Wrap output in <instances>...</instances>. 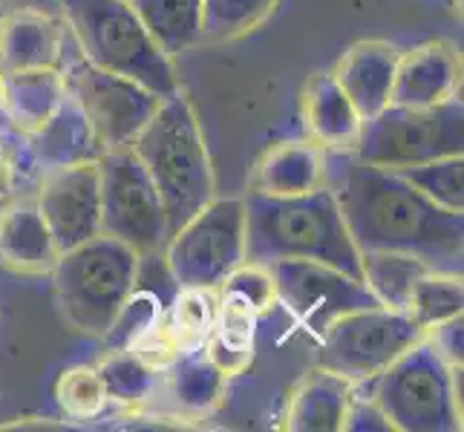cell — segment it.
I'll use <instances>...</instances> for the list:
<instances>
[{
	"instance_id": "60d3db41",
	"label": "cell",
	"mask_w": 464,
	"mask_h": 432,
	"mask_svg": "<svg viewBox=\"0 0 464 432\" xmlns=\"http://www.w3.org/2000/svg\"><path fill=\"white\" fill-rule=\"evenodd\" d=\"M0 4H4V0H0Z\"/></svg>"
},
{
	"instance_id": "d6986e66",
	"label": "cell",
	"mask_w": 464,
	"mask_h": 432,
	"mask_svg": "<svg viewBox=\"0 0 464 432\" xmlns=\"http://www.w3.org/2000/svg\"><path fill=\"white\" fill-rule=\"evenodd\" d=\"M398 53L401 50L387 41H358L332 70V78L363 121L378 116L390 104Z\"/></svg>"
},
{
	"instance_id": "5b68a950",
	"label": "cell",
	"mask_w": 464,
	"mask_h": 432,
	"mask_svg": "<svg viewBox=\"0 0 464 432\" xmlns=\"http://www.w3.org/2000/svg\"><path fill=\"white\" fill-rule=\"evenodd\" d=\"M139 268V254L107 234L61 251L50 274L63 320L78 334L102 341L136 288Z\"/></svg>"
},
{
	"instance_id": "484cf974",
	"label": "cell",
	"mask_w": 464,
	"mask_h": 432,
	"mask_svg": "<svg viewBox=\"0 0 464 432\" xmlns=\"http://www.w3.org/2000/svg\"><path fill=\"white\" fill-rule=\"evenodd\" d=\"M130 6L168 55H179L199 43L202 0H130Z\"/></svg>"
},
{
	"instance_id": "4316f807",
	"label": "cell",
	"mask_w": 464,
	"mask_h": 432,
	"mask_svg": "<svg viewBox=\"0 0 464 432\" xmlns=\"http://www.w3.org/2000/svg\"><path fill=\"white\" fill-rule=\"evenodd\" d=\"M424 271H430V265L410 257V254H398V251H363L361 254L363 285L370 288L372 297L387 309H398V312L404 309L412 283L419 280Z\"/></svg>"
},
{
	"instance_id": "d4e9b609",
	"label": "cell",
	"mask_w": 464,
	"mask_h": 432,
	"mask_svg": "<svg viewBox=\"0 0 464 432\" xmlns=\"http://www.w3.org/2000/svg\"><path fill=\"white\" fill-rule=\"evenodd\" d=\"M219 309V294L217 288H199V285H176V294L162 312L159 323L165 331L179 343L185 355L202 351L208 334L214 329Z\"/></svg>"
},
{
	"instance_id": "9a60e30c",
	"label": "cell",
	"mask_w": 464,
	"mask_h": 432,
	"mask_svg": "<svg viewBox=\"0 0 464 432\" xmlns=\"http://www.w3.org/2000/svg\"><path fill=\"white\" fill-rule=\"evenodd\" d=\"M18 144H21V162L38 176L95 162L102 156V148L92 136L87 116L70 95L38 130L18 136Z\"/></svg>"
},
{
	"instance_id": "74e56055",
	"label": "cell",
	"mask_w": 464,
	"mask_h": 432,
	"mask_svg": "<svg viewBox=\"0 0 464 432\" xmlns=\"http://www.w3.org/2000/svg\"><path fill=\"white\" fill-rule=\"evenodd\" d=\"M14 194V153H12V141L4 136V127H0V197H12Z\"/></svg>"
},
{
	"instance_id": "52a82bcc",
	"label": "cell",
	"mask_w": 464,
	"mask_h": 432,
	"mask_svg": "<svg viewBox=\"0 0 464 432\" xmlns=\"http://www.w3.org/2000/svg\"><path fill=\"white\" fill-rule=\"evenodd\" d=\"M352 153L366 165L387 170H404L441 156L464 153L461 99L436 107L387 104L378 116L363 121Z\"/></svg>"
},
{
	"instance_id": "836d02e7",
	"label": "cell",
	"mask_w": 464,
	"mask_h": 432,
	"mask_svg": "<svg viewBox=\"0 0 464 432\" xmlns=\"http://www.w3.org/2000/svg\"><path fill=\"white\" fill-rule=\"evenodd\" d=\"M217 292L239 297L257 314H266L277 302V288H275V280H271V271L268 265H257V263L237 265Z\"/></svg>"
},
{
	"instance_id": "8992f818",
	"label": "cell",
	"mask_w": 464,
	"mask_h": 432,
	"mask_svg": "<svg viewBox=\"0 0 464 432\" xmlns=\"http://www.w3.org/2000/svg\"><path fill=\"white\" fill-rule=\"evenodd\" d=\"M370 398L392 429H461V366H447L424 334L370 380Z\"/></svg>"
},
{
	"instance_id": "9c48e42d",
	"label": "cell",
	"mask_w": 464,
	"mask_h": 432,
	"mask_svg": "<svg viewBox=\"0 0 464 432\" xmlns=\"http://www.w3.org/2000/svg\"><path fill=\"white\" fill-rule=\"evenodd\" d=\"M102 185V234L133 248L141 260L168 243V216L148 168L130 148L104 150L99 158Z\"/></svg>"
},
{
	"instance_id": "4dcf8cb0",
	"label": "cell",
	"mask_w": 464,
	"mask_h": 432,
	"mask_svg": "<svg viewBox=\"0 0 464 432\" xmlns=\"http://www.w3.org/2000/svg\"><path fill=\"white\" fill-rule=\"evenodd\" d=\"M55 404L70 421H95L102 418L110 407V395L102 380L99 366L75 363L61 370L55 378Z\"/></svg>"
},
{
	"instance_id": "5bb4252c",
	"label": "cell",
	"mask_w": 464,
	"mask_h": 432,
	"mask_svg": "<svg viewBox=\"0 0 464 432\" xmlns=\"http://www.w3.org/2000/svg\"><path fill=\"white\" fill-rule=\"evenodd\" d=\"M461 55L447 41H424L398 53L390 104L436 107L459 99Z\"/></svg>"
},
{
	"instance_id": "d590c367",
	"label": "cell",
	"mask_w": 464,
	"mask_h": 432,
	"mask_svg": "<svg viewBox=\"0 0 464 432\" xmlns=\"http://www.w3.org/2000/svg\"><path fill=\"white\" fill-rule=\"evenodd\" d=\"M461 326H464V320H461V314H456V317L444 320V323L424 331V338L439 351V358L447 366H461V334H464Z\"/></svg>"
},
{
	"instance_id": "1f68e13d",
	"label": "cell",
	"mask_w": 464,
	"mask_h": 432,
	"mask_svg": "<svg viewBox=\"0 0 464 432\" xmlns=\"http://www.w3.org/2000/svg\"><path fill=\"white\" fill-rule=\"evenodd\" d=\"M395 173L401 176V179H407L421 197L444 207V211L464 214V158H461V153L441 156V158H433V162L404 168Z\"/></svg>"
},
{
	"instance_id": "e0dca14e",
	"label": "cell",
	"mask_w": 464,
	"mask_h": 432,
	"mask_svg": "<svg viewBox=\"0 0 464 432\" xmlns=\"http://www.w3.org/2000/svg\"><path fill=\"white\" fill-rule=\"evenodd\" d=\"M58 245L32 197H9L0 214V265L14 274H50L58 263Z\"/></svg>"
},
{
	"instance_id": "d6a6232c",
	"label": "cell",
	"mask_w": 464,
	"mask_h": 432,
	"mask_svg": "<svg viewBox=\"0 0 464 432\" xmlns=\"http://www.w3.org/2000/svg\"><path fill=\"white\" fill-rule=\"evenodd\" d=\"M162 312H165L162 300H159L153 292H141L136 285L102 341L110 349H130L141 334H148L159 320H162Z\"/></svg>"
},
{
	"instance_id": "277c9868",
	"label": "cell",
	"mask_w": 464,
	"mask_h": 432,
	"mask_svg": "<svg viewBox=\"0 0 464 432\" xmlns=\"http://www.w3.org/2000/svg\"><path fill=\"white\" fill-rule=\"evenodd\" d=\"M75 53L92 67L130 78L159 99L182 92L170 55L139 21L130 0H58Z\"/></svg>"
},
{
	"instance_id": "3957f363",
	"label": "cell",
	"mask_w": 464,
	"mask_h": 432,
	"mask_svg": "<svg viewBox=\"0 0 464 432\" xmlns=\"http://www.w3.org/2000/svg\"><path fill=\"white\" fill-rule=\"evenodd\" d=\"M130 150L148 168L165 205L168 236L214 199V170L205 136L182 92L162 99L153 119L141 127Z\"/></svg>"
},
{
	"instance_id": "7a4b0ae2",
	"label": "cell",
	"mask_w": 464,
	"mask_h": 432,
	"mask_svg": "<svg viewBox=\"0 0 464 432\" xmlns=\"http://www.w3.org/2000/svg\"><path fill=\"white\" fill-rule=\"evenodd\" d=\"M246 205V263L271 265L309 260L363 280L361 251L352 243L338 199L329 185L300 197L251 194Z\"/></svg>"
},
{
	"instance_id": "8fae6325",
	"label": "cell",
	"mask_w": 464,
	"mask_h": 432,
	"mask_svg": "<svg viewBox=\"0 0 464 432\" xmlns=\"http://www.w3.org/2000/svg\"><path fill=\"white\" fill-rule=\"evenodd\" d=\"M61 72L67 82V95L87 116L102 153L130 148L139 130L162 104V99L148 87L124 75L92 67L78 53L63 61Z\"/></svg>"
},
{
	"instance_id": "83f0119b",
	"label": "cell",
	"mask_w": 464,
	"mask_h": 432,
	"mask_svg": "<svg viewBox=\"0 0 464 432\" xmlns=\"http://www.w3.org/2000/svg\"><path fill=\"white\" fill-rule=\"evenodd\" d=\"M461 309H464L461 274H453V271H436V268H430V271H424V274L412 283L410 297H407L401 312L421 331H427V329L444 323V320L461 314Z\"/></svg>"
},
{
	"instance_id": "f35d334b",
	"label": "cell",
	"mask_w": 464,
	"mask_h": 432,
	"mask_svg": "<svg viewBox=\"0 0 464 432\" xmlns=\"http://www.w3.org/2000/svg\"><path fill=\"white\" fill-rule=\"evenodd\" d=\"M6 199H9V197H0V214H4V207H6Z\"/></svg>"
},
{
	"instance_id": "ac0fdd59",
	"label": "cell",
	"mask_w": 464,
	"mask_h": 432,
	"mask_svg": "<svg viewBox=\"0 0 464 432\" xmlns=\"http://www.w3.org/2000/svg\"><path fill=\"white\" fill-rule=\"evenodd\" d=\"M329 182L326 150L312 139H283L260 156L251 173V194L300 197Z\"/></svg>"
},
{
	"instance_id": "7402d4cb",
	"label": "cell",
	"mask_w": 464,
	"mask_h": 432,
	"mask_svg": "<svg viewBox=\"0 0 464 432\" xmlns=\"http://www.w3.org/2000/svg\"><path fill=\"white\" fill-rule=\"evenodd\" d=\"M67 99L61 70H26L0 75V113L12 133L26 136L50 119Z\"/></svg>"
},
{
	"instance_id": "f1b7e54d",
	"label": "cell",
	"mask_w": 464,
	"mask_h": 432,
	"mask_svg": "<svg viewBox=\"0 0 464 432\" xmlns=\"http://www.w3.org/2000/svg\"><path fill=\"white\" fill-rule=\"evenodd\" d=\"M95 366L102 372L110 404L139 407L148 404L162 389V375L153 372L148 363H141L133 349H110Z\"/></svg>"
},
{
	"instance_id": "30bf717a",
	"label": "cell",
	"mask_w": 464,
	"mask_h": 432,
	"mask_svg": "<svg viewBox=\"0 0 464 432\" xmlns=\"http://www.w3.org/2000/svg\"><path fill=\"white\" fill-rule=\"evenodd\" d=\"M421 334L424 331L398 309L370 306L346 312L317 338V366L343 375L358 387L378 378Z\"/></svg>"
},
{
	"instance_id": "44dd1931",
	"label": "cell",
	"mask_w": 464,
	"mask_h": 432,
	"mask_svg": "<svg viewBox=\"0 0 464 432\" xmlns=\"http://www.w3.org/2000/svg\"><path fill=\"white\" fill-rule=\"evenodd\" d=\"M355 383L324 366L303 378L283 412V429L289 432H343V421Z\"/></svg>"
},
{
	"instance_id": "603a6c76",
	"label": "cell",
	"mask_w": 464,
	"mask_h": 432,
	"mask_svg": "<svg viewBox=\"0 0 464 432\" xmlns=\"http://www.w3.org/2000/svg\"><path fill=\"white\" fill-rule=\"evenodd\" d=\"M219 309L214 329L202 346V355L211 360L228 380L243 375L257 355V312L234 294L217 292Z\"/></svg>"
},
{
	"instance_id": "ffe728a7",
	"label": "cell",
	"mask_w": 464,
	"mask_h": 432,
	"mask_svg": "<svg viewBox=\"0 0 464 432\" xmlns=\"http://www.w3.org/2000/svg\"><path fill=\"white\" fill-rule=\"evenodd\" d=\"M300 116L309 139L329 153H352L363 119L343 95L332 72H312L300 92Z\"/></svg>"
},
{
	"instance_id": "4fadbf2b",
	"label": "cell",
	"mask_w": 464,
	"mask_h": 432,
	"mask_svg": "<svg viewBox=\"0 0 464 432\" xmlns=\"http://www.w3.org/2000/svg\"><path fill=\"white\" fill-rule=\"evenodd\" d=\"M41 216L58 251H67L102 234V185L99 165L84 162L41 176L35 190Z\"/></svg>"
},
{
	"instance_id": "8d00e7d4",
	"label": "cell",
	"mask_w": 464,
	"mask_h": 432,
	"mask_svg": "<svg viewBox=\"0 0 464 432\" xmlns=\"http://www.w3.org/2000/svg\"><path fill=\"white\" fill-rule=\"evenodd\" d=\"M343 429L346 432H387L392 427L372 398H358V392H355V398H352V404H349V412H346Z\"/></svg>"
},
{
	"instance_id": "ba28073f",
	"label": "cell",
	"mask_w": 464,
	"mask_h": 432,
	"mask_svg": "<svg viewBox=\"0 0 464 432\" xmlns=\"http://www.w3.org/2000/svg\"><path fill=\"white\" fill-rule=\"evenodd\" d=\"M162 251L176 285L219 288L246 263L243 199H211L168 236Z\"/></svg>"
},
{
	"instance_id": "cb8c5ba5",
	"label": "cell",
	"mask_w": 464,
	"mask_h": 432,
	"mask_svg": "<svg viewBox=\"0 0 464 432\" xmlns=\"http://www.w3.org/2000/svg\"><path fill=\"white\" fill-rule=\"evenodd\" d=\"M162 380L170 404L176 407V412L188 415V418H205V415H211L222 404L228 387V378L202 351H194V355L176 360L162 375Z\"/></svg>"
},
{
	"instance_id": "2e32d148",
	"label": "cell",
	"mask_w": 464,
	"mask_h": 432,
	"mask_svg": "<svg viewBox=\"0 0 464 432\" xmlns=\"http://www.w3.org/2000/svg\"><path fill=\"white\" fill-rule=\"evenodd\" d=\"M67 61V32L38 9L0 14V75L26 70H61Z\"/></svg>"
},
{
	"instance_id": "ab89813d",
	"label": "cell",
	"mask_w": 464,
	"mask_h": 432,
	"mask_svg": "<svg viewBox=\"0 0 464 432\" xmlns=\"http://www.w3.org/2000/svg\"><path fill=\"white\" fill-rule=\"evenodd\" d=\"M0 124H4V113H0Z\"/></svg>"
},
{
	"instance_id": "7c38bea8",
	"label": "cell",
	"mask_w": 464,
	"mask_h": 432,
	"mask_svg": "<svg viewBox=\"0 0 464 432\" xmlns=\"http://www.w3.org/2000/svg\"><path fill=\"white\" fill-rule=\"evenodd\" d=\"M268 271L277 288V302H283L289 314L314 338H320L332 320H338L346 312L381 306L363 280L349 277L324 263L280 260L271 263Z\"/></svg>"
},
{
	"instance_id": "e575fe53",
	"label": "cell",
	"mask_w": 464,
	"mask_h": 432,
	"mask_svg": "<svg viewBox=\"0 0 464 432\" xmlns=\"http://www.w3.org/2000/svg\"><path fill=\"white\" fill-rule=\"evenodd\" d=\"M136 351V358L141 363H148L153 372L159 375H165L170 366L176 360H182L185 358V351L179 349V343H176L170 334L165 331L162 323H156L148 334H141V338L130 346Z\"/></svg>"
},
{
	"instance_id": "6da1fadb",
	"label": "cell",
	"mask_w": 464,
	"mask_h": 432,
	"mask_svg": "<svg viewBox=\"0 0 464 432\" xmlns=\"http://www.w3.org/2000/svg\"><path fill=\"white\" fill-rule=\"evenodd\" d=\"M329 176L326 185L361 254L398 251L436 271L461 274L464 214L444 211L395 170L366 165L355 153H338V168H329Z\"/></svg>"
},
{
	"instance_id": "f546056e",
	"label": "cell",
	"mask_w": 464,
	"mask_h": 432,
	"mask_svg": "<svg viewBox=\"0 0 464 432\" xmlns=\"http://www.w3.org/2000/svg\"><path fill=\"white\" fill-rule=\"evenodd\" d=\"M280 0H202L199 41L222 43L257 29Z\"/></svg>"
}]
</instances>
